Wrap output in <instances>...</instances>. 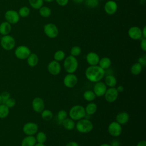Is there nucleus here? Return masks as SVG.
Listing matches in <instances>:
<instances>
[{"instance_id":"obj_36","label":"nucleus","mask_w":146,"mask_h":146,"mask_svg":"<svg viewBox=\"0 0 146 146\" xmlns=\"http://www.w3.org/2000/svg\"><path fill=\"white\" fill-rule=\"evenodd\" d=\"M82 52V49L80 47L78 46H74L71 47L70 50V55L73 56H78Z\"/></svg>"},{"instance_id":"obj_8","label":"nucleus","mask_w":146,"mask_h":146,"mask_svg":"<svg viewBox=\"0 0 146 146\" xmlns=\"http://www.w3.org/2000/svg\"><path fill=\"white\" fill-rule=\"evenodd\" d=\"M5 18L11 25H14L19 21L20 16L16 10H8L5 13Z\"/></svg>"},{"instance_id":"obj_48","label":"nucleus","mask_w":146,"mask_h":146,"mask_svg":"<svg viewBox=\"0 0 146 146\" xmlns=\"http://www.w3.org/2000/svg\"><path fill=\"white\" fill-rule=\"evenodd\" d=\"M116 89L117 91L118 92V93H120V92H122L124 91V88L122 85H119L116 88Z\"/></svg>"},{"instance_id":"obj_10","label":"nucleus","mask_w":146,"mask_h":146,"mask_svg":"<svg viewBox=\"0 0 146 146\" xmlns=\"http://www.w3.org/2000/svg\"><path fill=\"white\" fill-rule=\"evenodd\" d=\"M38 131V125L34 122H28L23 127V132L27 136H34Z\"/></svg>"},{"instance_id":"obj_4","label":"nucleus","mask_w":146,"mask_h":146,"mask_svg":"<svg viewBox=\"0 0 146 146\" xmlns=\"http://www.w3.org/2000/svg\"><path fill=\"white\" fill-rule=\"evenodd\" d=\"M76 130L82 133H89L93 129L94 125L92 123L87 119H82L78 120L75 124Z\"/></svg>"},{"instance_id":"obj_2","label":"nucleus","mask_w":146,"mask_h":146,"mask_svg":"<svg viewBox=\"0 0 146 146\" xmlns=\"http://www.w3.org/2000/svg\"><path fill=\"white\" fill-rule=\"evenodd\" d=\"M64 69L68 74L74 73L78 67V62L76 57L68 55L66 57L63 62Z\"/></svg>"},{"instance_id":"obj_51","label":"nucleus","mask_w":146,"mask_h":146,"mask_svg":"<svg viewBox=\"0 0 146 146\" xmlns=\"http://www.w3.org/2000/svg\"><path fill=\"white\" fill-rule=\"evenodd\" d=\"M99 146H111V145L110 144H108V143H103L100 144Z\"/></svg>"},{"instance_id":"obj_38","label":"nucleus","mask_w":146,"mask_h":146,"mask_svg":"<svg viewBox=\"0 0 146 146\" xmlns=\"http://www.w3.org/2000/svg\"><path fill=\"white\" fill-rule=\"evenodd\" d=\"M86 5L90 8H95L99 5V0H84Z\"/></svg>"},{"instance_id":"obj_31","label":"nucleus","mask_w":146,"mask_h":146,"mask_svg":"<svg viewBox=\"0 0 146 146\" xmlns=\"http://www.w3.org/2000/svg\"><path fill=\"white\" fill-rule=\"evenodd\" d=\"M30 6L35 10H39L43 6V0H28Z\"/></svg>"},{"instance_id":"obj_17","label":"nucleus","mask_w":146,"mask_h":146,"mask_svg":"<svg viewBox=\"0 0 146 146\" xmlns=\"http://www.w3.org/2000/svg\"><path fill=\"white\" fill-rule=\"evenodd\" d=\"M31 104L33 110L37 113H40L44 109L45 104L44 100L40 97L34 98Z\"/></svg>"},{"instance_id":"obj_5","label":"nucleus","mask_w":146,"mask_h":146,"mask_svg":"<svg viewBox=\"0 0 146 146\" xmlns=\"http://www.w3.org/2000/svg\"><path fill=\"white\" fill-rule=\"evenodd\" d=\"M43 32L48 38L54 39L58 36L59 34V29L54 23H48L44 25Z\"/></svg>"},{"instance_id":"obj_20","label":"nucleus","mask_w":146,"mask_h":146,"mask_svg":"<svg viewBox=\"0 0 146 146\" xmlns=\"http://www.w3.org/2000/svg\"><path fill=\"white\" fill-rule=\"evenodd\" d=\"M11 31V25L7 21L3 22L0 24V34L3 36L9 34Z\"/></svg>"},{"instance_id":"obj_15","label":"nucleus","mask_w":146,"mask_h":146,"mask_svg":"<svg viewBox=\"0 0 146 146\" xmlns=\"http://www.w3.org/2000/svg\"><path fill=\"white\" fill-rule=\"evenodd\" d=\"M107 89V86L105 84L104 82L99 81L96 82L94 84L93 87V91L95 93L96 96L102 97L104 96Z\"/></svg>"},{"instance_id":"obj_21","label":"nucleus","mask_w":146,"mask_h":146,"mask_svg":"<svg viewBox=\"0 0 146 146\" xmlns=\"http://www.w3.org/2000/svg\"><path fill=\"white\" fill-rule=\"evenodd\" d=\"M26 59L27 64L31 67H35L38 64L39 62L38 56L35 53L31 52V54L29 55Z\"/></svg>"},{"instance_id":"obj_41","label":"nucleus","mask_w":146,"mask_h":146,"mask_svg":"<svg viewBox=\"0 0 146 146\" xmlns=\"http://www.w3.org/2000/svg\"><path fill=\"white\" fill-rule=\"evenodd\" d=\"M140 47L143 51H146V38H141L140 39Z\"/></svg>"},{"instance_id":"obj_34","label":"nucleus","mask_w":146,"mask_h":146,"mask_svg":"<svg viewBox=\"0 0 146 146\" xmlns=\"http://www.w3.org/2000/svg\"><path fill=\"white\" fill-rule=\"evenodd\" d=\"M18 13L20 17L25 18L29 15V14L30 13V9L27 6H24L21 7L19 9Z\"/></svg>"},{"instance_id":"obj_14","label":"nucleus","mask_w":146,"mask_h":146,"mask_svg":"<svg viewBox=\"0 0 146 146\" xmlns=\"http://www.w3.org/2000/svg\"><path fill=\"white\" fill-rule=\"evenodd\" d=\"M78 77L74 74H67L63 79V84L67 88H72L78 83Z\"/></svg>"},{"instance_id":"obj_22","label":"nucleus","mask_w":146,"mask_h":146,"mask_svg":"<svg viewBox=\"0 0 146 146\" xmlns=\"http://www.w3.org/2000/svg\"><path fill=\"white\" fill-rule=\"evenodd\" d=\"M36 143L34 136H27L21 142V146H34Z\"/></svg>"},{"instance_id":"obj_23","label":"nucleus","mask_w":146,"mask_h":146,"mask_svg":"<svg viewBox=\"0 0 146 146\" xmlns=\"http://www.w3.org/2000/svg\"><path fill=\"white\" fill-rule=\"evenodd\" d=\"M111 65V60L110 58L104 56L100 58V60L98 63V66L100 67L103 70H107L110 67Z\"/></svg>"},{"instance_id":"obj_46","label":"nucleus","mask_w":146,"mask_h":146,"mask_svg":"<svg viewBox=\"0 0 146 146\" xmlns=\"http://www.w3.org/2000/svg\"><path fill=\"white\" fill-rule=\"evenodd\" d=\"M136 146H146V141L144 140H140L137 143Z\"/></svg>"},{"instance_id":"obj_54","label":"nucleus","mask_w":146,"mask_h":146,"mask_svg":"<svg viewBox=\"0 0 146 146\" xmlns=\"http://www.w3.org/2000/svg\"><path fill=\"white\" fill-rule=\"evenodd\" d=\"M99 1H104V0H99Z\"/></svg>"},{"instance_id":"obj_40","label":"nucleus","mask_w":146,"mask_h":146,"mask_svg":"<svg viewBox=\"0 0 146 146\" xmlns=\"http://www.w3.org/2000/svg\"><path fill=\"white\" fill-rule=\"evenodd\" d=\"M1 96V98H2V103L3 104H5L6 101L10 98V95L9 92H8L7 91H5L2 93Z\"/></svg>"},{"instance_id":"obj_16","label":"nucleus","mask_w":146,"mask_h":146,"mask_svg":"<svg viewBox=\"0 0 146 146\" xmlns=\"http://www.w3.org/2000/svg\"><path fill=\"white\" fill-rule=\"evenodd\" d=\"M48 72L52 75H58L61 71V66L59 62L53 60L47 65Z\"/></svg>"},{"instance_id":"obj_7","label":"nucleus","mask_w":146,"mask_h":146,"mask_svg":"<svg viewBox=\"0 0 146 146\" xmlns=\"http://www.w3.org/2000/svg\"><path fill=\"white\" fill-rule=\"evenodd\" d=\"M30 49L26 46L20 45L18 46L15 50V56L21 60L26 59L31 54Z\"/></svg>"},{"instance_id":"obj_49","label":"nucleus","mask_w":146,"mask_h":146,"mask_svg":"<svg viewBox=\"0 0 146 146\" xmlns=\"http://www.w3.org/2000/svg\"><path fill=\"white\" fill-rule=\"evenodd\" d=\"M72 1L75 3H77V4H80L82 2L84 1V0H72Z\"/></svg>"},{"instance_id":"obj_52","label":"nucleus","mask_w":146,"mask_h":146,"mask_svg":"<svg viewBox=\"0 0 146 146\" xmlns=\"http://www.w3.org/2000/svg\"><path fill=\"white\" fill-rule=\"evenodd\" d=\"M55 0H43L44 2H47V3H50V2H54Z\"/></svg>"},{"instance_id":"obj_37","label":"nucleus","mask_w":146,"mask_h":146,"mask_svg":"<svg viewBox=\"0 0 146 146\" xmlns=\"http://www.w3.org/2000/svg\"><path fill=\"white\" fill-rule=\"evenodd\" d=\"M67 116H68V113H67V111L64 110H59L57 113V118H58V120L60 122H61V123L64 119H65L67 117Z\"/></svg>"},{"instance_id":"obj_53","label":"nucleus","mask_w":146,"mask_h":146,"mask_svg":"<svg viewBox=\"0 0 146 146\" xmlns=\"http://www.w3.org/2000/svg\"><path fill=\"white\" fill-rule=\"evenodd\" d=\"M2 103V98H1V96L0 95V104Z\"/></svg>"},{"instance_id":"obj_50","label":"nucleus","mask_w":146,"mask_h":146,"mask_svg":"<svg viewBox=\"0 0 146 146\" xmlns=\"http://www.w3.org/2000/svg\"><path fill=\"white\" fill-rule=\"evenodd\" d=\"M34 146H46V145H45L44 144H42V143H36Z\"/></svg>"},{"instance_id":"obj_1","label":"nucleus","mask_w":146,"mask_h":146,"mask_svg":"<svg viewBox=\"0 0 146 146\" xmlns=\"http://www.w3.org/2000/svg\"><path fill=\"white\" fill-rule=\"evenodd\" d=\"M105 70L102 69L98 65L90 66L85 71V76L89 81L96 83L104 77Z\"/></svg>"},{"instance_id":"obj_32","label":"nucleus","mask_w":146,"mask_h":146,"mask_svg":"<svg viewBox=\"0 0 146 146\" xmlns=\"http://www.w3.org/2000/svg\"><path fill=\"white\" fill-rule=\"evenodd\" d=\"M35 139L36 141V143H42L44 144L47 140V135L46 134L43 132V131H40L36 133V136H35Z\"/></svg>"},{"instance_id":"obj_19","label":"nucleus","mask_w":146,"mask_h":146,"mask_svg":"<svg viewBox=\"0 0 146 146\" xmlns=\"http://www.w3.org/2000/svg\"><path fill=\"white\" fill-rule=\"evenodd\" d=\"M116 121L120 125L125 124L129 119V114L124 111L120 112L118 113L116 116Z\"/></svg>"},{"instance_id":"obj_18","label":"nucleus","mask_w":146,"mask_h":146,"mask_svg":"<svg viewBox=\"0 0 146 146\" xmlns=\"http://www.w3.org/2000/svg\"><path fill=\"white\" fill-rule=\"evenodd\" d=\"M86 62L90 66L98 65L100 60L99 55L95 52H89L86 56Z\"/></svg>"},{"instance_id":"obj_45","label":"nucleus","mask_w":146,"mask_h":146,"mask_svg":"<svg viewBox=\"0 0 146 146\" xmlns=\"http://www.w3.org/2000/svg\"><path fill=\"white\" fill-rule=\"evenodd\" d=\"M111 146H120V142L117 140H113L111 141V144H110Z\"/></svg>"},{"instance_id":"obj_28","label":"nucleus","mask_w":146,"mask_h":146,"mask_svg":"<svg viewBox=\"0 0 146 146\" xmlns=\"http://www.w3.org/2000/svg\"><path fill=\"white\" fill-rule=\"evenodd\" d=\"M39 14L43 18H48L51 15V10L48 6H42L39 9Z\"/></svg>"},{"instance_id":"obj_11","label":"nucleus","mask_w":146,"mask_h":146,"mask_svg":"<svg viewBox=\"0 0 146 146\" xmlns=\"http://www.w3.org/2000/svg\"><path fill=\"white\" fill-rule=\"evenodd\" d=\"M104 96L107 102L113 103L117 99L119 93L115 87H109V88L107 89Z\"/></svg>"},{"instance_id":"obj_33","label":"nucleus","mask_w":146,"mask_h":146,"mask_svg":"<svg viewBox=\"0 0 146 146\" xmlns=\"http://www.w3.org/2000/svg\"><path fill=\"white\" fill-rule=\"evenodd\" d=\"M66 58V54L64 51L62 50H57L54 54V60L57 62H60L64 59Z\"/></svg>"},{"instance_id":"obj_42","label":"nucleus","mask_w":146,"mask_h":146,"mask_svg":"<svg viewBox=\"0 0 146 146\" xmlns=\"http://www.w3.org/2000/svg\"><path fill=\"white\" fill-rule=\"evenodd\" d=\"M56 3L60 6H66L69 2V0H55Z\"/></svg>"},{"instance_id":"obj_30","label":"nucleus","mask_w":146,"mask_h":146,"mask_svg":"<svg viewBox=\"0 0 146 146\" xmlns=\"http://www.w3.org/2000/svg\"><path fill=\"white\" fill-rule=\"evenodd\" d=\"M41 117L45 121H50L53 117V113L50 110H43L41 112Z\"/></svg>"},{"instance_id":"obj_3","label":"nucleus","mask_w":146,"mask_h":146,"mask_svg":"<svg viewBox=\"0 0 146 146\" xmlns=\"http://www.w3.org/2000/svg\"><path fill=\"white\" fill-rule=\"evenodd\" d=\"M69 116L74 121H78L83 119L86 116L84 107L81 105H75L72 106L68 112Z\"/></svg>"},{"instance_id":"obj_6","label":"nucleus","mask_w":146,"mask_h":146,"mask_svg":"<svg viewBox=\"0 0 146 146\" xmlns=\"http://www.w3.org/2000/svg\"><path fill=\"white\" fill-rule=\"evenodd\" d=\"M1 47L5 50H11L15 46V40L13 36L9 34L3 35L1 39Z\"/></svg>"},{"instance_id":"obj_27","label":"nucleus","mask_w":146,"mask_h":146,"mask_svg":"<svg viewBox=\"0 0 146 146\" xmlns=\"http://www.w3.org/2000/svg\"><path fill=\"white\" fill-rule=\"evenodd\" d=\"M143 70V66L139 63L136 62L132 65L130 68V72L133 75H139Z\"/></svg>"},{"instance_id":"obj_44","label":"nucleus","mask_w":146,"mask_h":146,"mask_svg":"<svg viewBox=\"0 0 146 146\" xmlns=\"http://www.w3.org/2000/svg\"><path fill=\"white\" fill-rule=\"evenodd\" d=\"M66 146H79V145L77 142L75 141H71L68 142L66 144Z\"/></svg>"},{"instance_id":"obj_26","label":"nucleus","mask_w":146,"mask_h":146,"mask_svg":"<svg viewBox=\"0 0 146 146\" xmlns=\"http://www.w3.org/2000/svg\"><path fill=\"white\" fill-rule=\"evenodd\" d=\"M97 108L98 106L96 104V103L92 102L87 104L86 107H84L86 115H92L95 113L97 111Z\"/></svg>"},{"instance_id":"obj_12","label":"nucleus","mask_w":146,"mask_h":146,"mask_svg":"<svg viewBox=\"0 0 146 146\" xmlns=\"http://www.w3.org/2000/svg\"><path fill=\"white\" fill-rule=\"evenodd\" d=\"M118 9V5L117 3L113 0L107 1L104 6V10L105 13L110 15L115 14Z\"/></svg>"},{"instance_id":"obj_39","label":"nucleus","mask_w":146,"mask_h":146,"mask_svg":"<svg viewBox=\"0 0 146 146\" xmlns=\"http://www.w3.org/2000/svg\"><path fill=\"white\" fill-rule=\"evenodd\" d=\"M16 104L15 100L13 98H9L5 102V104L8 107V108H13Z\"/></svg>"},{"instance_id":"obj_47","label":"nucleus","mask_w":146,"mask_h":146,"mask_svg":"<svg viewBox=\"0 0 146 146\" xmlns=\"http://www.w3.org/2000/svg\"><path fill=\"white\" fill-rule=\"evenodd\" d=\"M141 33H142V38H146V26H144L143 29H141Z\"/></svg>"},{"instance_id":"obj_35","label":"nucleus","mask_w":146,"mask_h":146,"mask_svg":"<svg viewBox=\"0 0 146 146\" xmlns=\"http://www.w3.org/2000/svg\"><path fill=\"white\" fill-rule=\"evenodd\" d=\"M9 113V108L5 104H0V117L5 118Z\"/></svg>"},{"instance_id":"obj_24","label":"nucleus","mask_w":146,"mask_h":146,"mask_svg":"<svg viewBox=\"0 0 146 146\" xmlns=\"http://www.w3.org/2000/svg\"><path fill=\"white\" fill-rule=\"evenodd\" d=\"M62 124L63 127L66 129L68 131H71L74 129V128L75 127V123L74 120H73L70 117H67L65 119H64L62 121Z\"/></svg>"},{"instance_id":"obj_25","label":"nucleus","mask_w":146,"mask_h":146,"mask_svg":"<svg viewBox=\"0 0 146 146\" xmlns=\"http://www.w3.org/2000/svg\"><path fill=\"white\" fill-rule=\"evenodd\" d=\"M104 83L109 87H115L117 84V79L112 75H107L105 77Z\"/></svg>"},{"instance_id":"obj_9","label":"nucleus","mask_w":146,"mask_h":146,"mask_svg":"<svg viewBox=\"0 0 146 146\" xmlns=\"http://www.w3.org/2000/svg\"><path fill=\"white\" fill-rule=\"evenodd\" d=\"M108 132L113 137L119 136L122 132L121 125L116 121L111 122L108 126Z\"/></svg>"},{"instance_id":"obj_43","label":"nucleus","mask_w":146,"mask_h":146,"mask_svg":"<svg viewBox=\"0 0 146 146\" xmlns=\"http://www.w3.org/2000/svg\"><path fill=\"white\" fill-rule=\"evenodd\" d=\"M143 67L146 64V59H145V56H141L139 58L138 62Z\"/></svg>"},{"instance_id":"obj_29","label":"nucleus","mask_w":146,"mask_h":146,"mask_svg":"<svg viewBox=\"0 0 146 146\" xmlns=\"http://www.w3.org/2000/svg\"><path fill=\"white\" fill-rule=\"evenodd\" d=\"M83 98L85 100L91 102L93 100H94L96 98V95L93 91L92 90H87L86 91L83 95Z\"/></svg>"},{"instance_id":"obj_55","label":"nucleus","mask_w":146,"mask_h":146,"mask_svg":"<svg viewBox=\"0 0 146 146\" xmlns=\"http://www.w3.org/2000/svg\"><path fill=\"white\" fill-rule=\"evenodd\" d=\"M133 146H134V145H133Z\"/></svg>"},{"instance_id":"obj_13","label":"nucleus","mask_w":146,"mask_h":146,"mask_svg":"<svg viewBox=\"0 0 146 146\" xmlns=\"http://www.w3.org/2000/svg\"><path fill=\"white\" fill-rule=\"evenodd\" d=\"M128 35L132 40H139L142 38L141 29L138 26H132L128 30Z\"/></svg>"}]
</instances>
